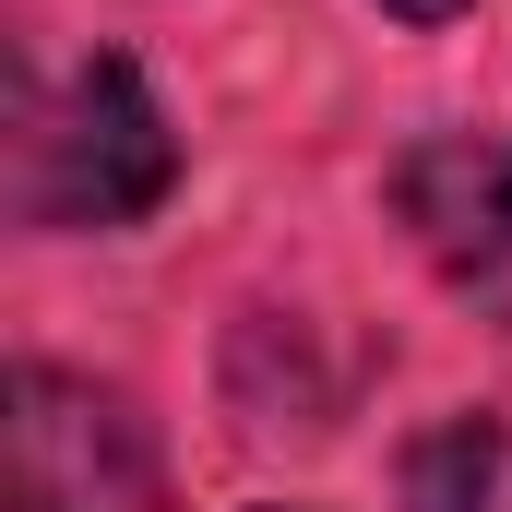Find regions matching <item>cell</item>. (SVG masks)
Segmentation results:
<instances>
[{"mask_svg": "<svg viewBox=\"0 0 512 512\" xmlns=\"http://www.w3.org/2000/svg\"><path fill=\"white\" fill-rule=\"evenodd\" d=\"M167 179H179V143H167V108L131 60H84L24 131V215L36 227H131L167 203Z\"/></svg>", "mask_w": 512, "mask_h": 512, "instance_id": "6da1fadb", "label": "cell"}, {"mask_svg": "<svg viewBox=\"0 0 512 512\" xmlns=\"http://www.w3.org/2000/svg\"><path fill=\"white\" fill-rule=\"evenodd\" d=\"M12 512H167L155 429L84 370H12Z\"/></svg>", "mask_w": 512, "mask_h": 512, "instance_id": "7a4b0ae2", "label": "cell"}, {"mask_svg": "<svg viewBox=\"0 0 512 512\" xmlns=\"http://www.w3.org/2000/svg\"><path fill=\"white\" fill-rule=\"evenodd\" d=\"M405 215L441 262L453 298H477L489 322H512V143H441L405 167Z\"/></svg>", "mask_w": 512, "mask_h": 512, "instance_id": "3957f363", "label": "cell"}, {"mask_svg": "<svg viewBox=\"0 0 512 512\" xmlns=\"http://www.w3.org/2000/svg\"><path fill=\"white\" fill-rule=\"evenodd\" d=\"M405 489H417V512H477L489 489H501V417H453V429H429L417 465H405Z\"/></svg>", "mask_w": 512, "mask_h": 512, "instance_id": "277c9868", "label": "cell"}, {"mask_svg": "<svg viewBox=\"0 0 512 512\" xmlns=\"http://www.w3.org/2000/svg\"><path fill=\"white\" fill-rule=\"evenodd\" d=\"M393 24H453V12H465V0H382Z\"/></svg>", "mask_w": 512, "mask_h": 512, "instance_id": "5b68a950", "label": "cell"}]
</instances>
